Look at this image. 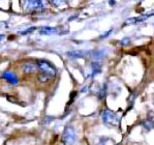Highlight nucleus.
I'll return each instance as SVG.
<instances>
[{
  "mask_svg": "<svg viewBox=\"0 0 154 145\" xmlns=\"http://www.w3.org/2000/svg\"><path fill=\"white\" fill-rule=\"evenodd\" d=\"M36 65H37V70L39 71L38 79L41 82L46 83L49 80L56 77V74H57L56 68L50 61L46 60V59H41V60L36 61Z\"/></svg>",
  "mask_w": 154,
  "mask_h": 145,
  "instance_id": "f257e3e1",
  "label": "nucleus"
},
{
  "mask_svg": "<svg viewBox=\"0 0 154 145\" xmlns=\"http://www.w3.org/2000/svg\"><path fill=\"white\" fill-rule=\"evenodd\" d=\"M47 8V0H25L24 9L29 14L44 11Z\"/></svg>",
  "mask_w": 154,
  "mask_h": 145,
  "instance_id": "f03ea898",
  "label": "nucleus"
},
{
  "mask_svg": "<svg viewBox=\"0 0 154 145\" xmlns=\"http://www.w3.org/2000/svg\"><path fill=\"white\" fill-rule=\"evenodd\" d=\"M101 118H103V123L109 127H116L119 122V117L115 112L109 110V109H106L105 111L101 114Z\"/></svg>",
  "mask_w": 154,
  "mask_h": 145,
  "instance_id": "7ed1b4c3",
  "label": "nucleus"
},
{
  "mask_svg": "<svg viewBox=\"0 0 154 145\" xmlns=\"http://www.w3.org/2000/svg\"><path fill=\"white\" fill-rule=\"evenodd\" d=\"M77 141V134L72 127H67L63 132L62 142L64 145H75Z\"/></svg>",
  "mask_w": 154,
  "mask_h": 145,
  "instance_id": "20e7f679",
  "label": "nucleus"
},
{
  "mask_svg": "<svg viewBox=\"0 0 154 145\" xmlns=\"http://www.w3.org/2000/svg\"><path fill=\"white\" fill-rule=\"evenodd\" d=\"M1 78L4 79L5 81H8L9 84L11 85H18L19 83V79L18 77L14 74L13 72H4L1 74Z\"/></svg>",
  "mask_w": 154,
  "mask_h": 145,
  "instance_id": "39448f33",
  "label": "nucleus"
},
{
  "mask_svg": "<svg viewBox=\"0 0 154 145\" xmlns=\"http://www.w3.org/2000/svg\"><path fill=\"white\" fill-rule=\"evenodd\" d=\"M38 32L42 35H53L58 34L59 29L57 27H52V26H42L39 28Z\"/></svg>",
  "mask_w": 154,
  "mask_h": 145,
  "instance_id": "423d86ee",
  "label": "nucleus"
},
{
  "mask_svg": "<svg viewBox=\"0 0 154 145\" xmlns=\"http://www.w3.org/2000/svg\"><path fill=\"white\" fill-rule=\"evenodd\" d=\"M153 16V13L152 14H148V15H145V16H141V17H134V18H129L128 20L125 21L124 23V26L125 25H130V24H137V23H140V22H143V21L147 20L149 17Z\"/></svg>",
  "mask_w": 154,
  "mask_h": 145,
  "instance_id": "0eeeda50",
  "label": "nucleus"
},
{
  "mask_svg": "<svg viewBox=\"0 0 154 145\" xmlns=\"http://www.w3.org/2000/svg\"><path fill=\"white\" fill-rule=\"evenodd\" d=\"M22 68H23V71H24V73L26 74L33 73L37 68L36 62H34V61H27V62H25L24 65H23Z\"/></svg>",
  "mask_w": 154,
  "mask_h": 145,
  "instance_id": "6e6552de",
  "label": "nucleus"
},
{
  "mask_svg": "<svg viewBox=\"0 0 154 145\" xmlns=\"http://www.w3.org/2000/svg\"><path fill=\"white\" fill-rule=\"evenodd\" d=\"M101 73V65L97 61H94V62L91 63V77H95L97 74Z\"/></svg>",
  "mask_w": 154,
  "mask_h": 145,
  "instance_id": "1a4fd4ad",
  "label": "nucleus"
},
{
  "mask_svg": "<svg viewBox=\"0 0 154 145\" xmlns=\"http://www.w3.org/2000/svg\"><path fill=\"white\" fill-rule=\"evenodd\" d=\"M67 56L77 59V58H83V57L86 56V54H85L83 51H72V52H68Z\"/></svg>",
  "mask_w": 154,
  "mask_h": 145,
  "instance_id": "9d476101",
  "label": "nucleus"
},
{
  "mask_svg": "<svg viewBox=\"0 0 154 145\" xmlns=\"http://www.w3.org/2000/svg\"><path fill=\"white\" fill-rule=\"evenodd\" d=\"M52 4L56 8H59V6H62L63 4H65L66 0H51Z\"/></svg>",
  "mask_w": 154,
  "mask_h": 145,
  "instance_id": "9b49d317",
  "label": "nucleus"
},
{
  "mask_svg": "<svg viewBox=\"0 0 154 145\" xmlns=\"http://www.w3.org/2000/svg\"><path fill=\"white\" fill-rule=\"evenodd\" d=\"M106 91V85H105V86H103V89H101L100 92H99V96H98L99 99H103V97H105Z\"/></svg>",
  "mask_w": 154,
  "mask_h": 145,
  "instance_id": "f8f14e48",
  "label": "nucleus"
},
{
  "mask_svg": "<svg viewBox=\"0 0 154 145\" xmlns=\"http://www.w3.org/2000/svg\"><path fill=\"white\" fill-rule=\"evenodd\" d=\"M112 32H113V28H111V29H109L106 32H105L103 34H101V35H100V39H106V37H108L109 35H110Z\"/></svg>",
  "mask_w": 154,
  "mask_h": 145,
  "instance_id": "ddd939ff",
  "label": "nucleus"
},
{
  "mask_svg": "<svg viewBox=\"0 0 154 145\" xmlns=\"http://www.w3.org/2000/svg\"><path fill=\"white\" fill-rule=\"evenodd\" d=\"M129 42H130V39L125 37V39H123L121 42H120V44H121L122 46H127V45H129Z\"/></svg>",
  "mask_w": 154,
  "mask_h": 145,
  "instance_id": "4468645a",
  "label": "nucleus"
},
{
  "mask_svg": "<svg viewBox=\"0 0 154 145\" xmlns=\"http://www.w3.org/2000/svg\"><path fill=\"white\" fill-rule=\"evenodd\" d=\"M33 30H35V28H34V27H32V28H30V29H27V30H25V31L21 32V34H22V35H25V34H27V33L32 32Z\"/></svg>",
  "mask_w": 154,
  "mask_h": 145,
  "instance_id": "2eb2a0df",
  "label": "nucleus"
},
{
  "mask_svg": "<svg viewBox=\"0 0 154 145\" xmlns=\"http://www.w3.org/2000/svg\"><path fill=\"white\" fill-rule=\"evenodd\" d=\"M3 39H4V34H0V42H1Z\"/></svg>",
  "mask_w": 154,
  "mask_h": 145,
  "instance_id": "dca6fc26",
  "label": "nucleus"
}]
</instances>
